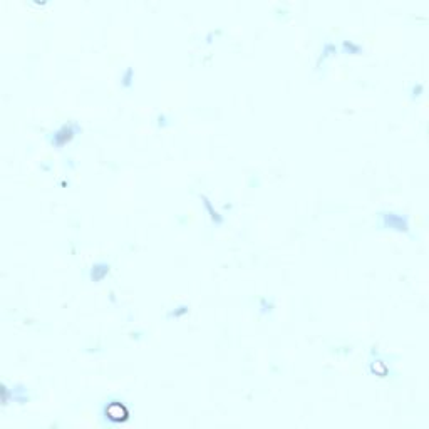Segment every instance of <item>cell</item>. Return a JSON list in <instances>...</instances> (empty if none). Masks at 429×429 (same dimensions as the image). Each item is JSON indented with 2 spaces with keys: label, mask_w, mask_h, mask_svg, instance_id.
<instances>
[{
  "label": "cell",
  "mask_w": 429,
  "mask_h": 429,
  "mask_svg": "<svg viewBox=\"0 0 429 429\" xmlns=\"http://www.w3.org/2000/svg\"><path fill=\"white\" fill-rule=\"evenodd\" d=\"M127 416H129L127 409L124 407V404L118 403V401H113V403H109L106 406V418L113 421V423H123V421L127 419Z\"/></svg>",
  "instance_id": "cell-1"
},
{
  "label": "cell",
  "mask_w": 429,
  "mask_h": 429,
  "mask_svg": "<svg viewBox=\"0 0 429 429\" xmlns=\"http://www.w3.org/2000/svg\"><path fill=\"white\" fill-rule=\"evenodd\" d=\"M72 138V129L71 126H64L57 134H55V144H64Z\"/></svg>",
  "instance_id": "cell-2"
}]
</instances>
